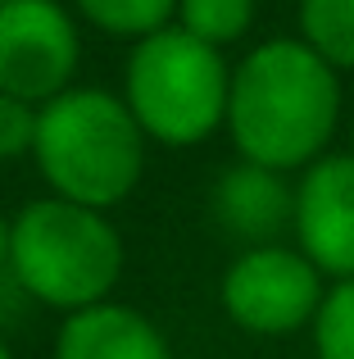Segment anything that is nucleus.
Masks as SVG:
<instances>
[{"instance_id":"nucleus-1","label":"nucleus","mask_w":354,"mask_h":359,"mask_svg":"<svg viewBox=\"0 0 354 359\" xmlns=\"http://www.w3.org/2000/svg\"><path fill=\"white\" fill-rule=\"evenodd\" d=\"M341 123V73L300 36L259 41L232 69L227 128L241 159L273 173L309 168L327 155Z\"/></svg>"},{"instance_id":"nucleus-2","label":"nucleus","mask_w":354,"mask_h":359,"mask_svg":"<svg viewBox=\"0 0 354 359\" xmlns=\"http://www.w3.org/2000/svg\"><path fill=\"white\" fill-rule=\"evenodd\" d=\"M32 159L50 196L87 210H114L146 173V132L123 96L100 87H69L36 109Z\"/></svg>"},{"instance_id":"nucleus-3","label":"nucleus","mask_w":354,"mask_h":359,"mask_svg":"<svg viewBox=\"0 0 354 359\" xmlns=\"http://www.w3.org/2000/svg\"><path fill=\"white\" fill-rule=\"evenodd\" d=\"M9 278L59 314L100 305L123 278V237L100 210L59 196L27 201L9 223Z\"/></svg>"},{"instance_id":"nucleus-4","label":"nucleus","mask_w":354,"mask_h":359,"mask_svg":"<svg viewBox=\"0 0 354 359\" xmlns=\"http://www.w3.org/2000/svg\"><path fill=\"white\" fill-rule=\"evenodd\" d=\"M232 69L222 50L195 41L177 23L132 41L123 64V105L146 141L191 150L209 141L227 118Z\"/></svg>"},{"instance_id":"nucleus-5","label":"nucleus","mask_w":354,"mask_h":359,"mask_svg":"<svg viewBox=\"0 0 354 359\" xmlns=\"http://www.w3.org/2000/svg\"><path fill=\"white\" fill-rule=\"evenodd\" d=\"M323 273L300 245H250L236 250L218 282L222 314L250 337H291L313 323L323 305Z\"/></svg>"},{"instance_id":"nucleus-6","label":"nucleus","mask_w":354,"mask_h":359,"mask_svg":"<svg viewBox=\"0 0 354 359\" xmlns=\"http://www.w3.org/2000/svg\"><path fill=\"white\" fill-rule=\"evenodd\" d=\"M82 69L78 18L59 0L0 5V91L27 105L64 96Z\"/></svg>"},{"instance_id":"nucleus-7","label":"nucleus","mask_w":354,"mask_h":359,"mask_svg":"<svg viewBox=\"0 0 354 359\" xmlns=\"http://www.w3.org/2000/svg\"><path fill=\"white\" fill-rule=\"evenodd\" d=\"M291 232L323 278H354V150L300 168Z\"/></svg>"},{"instance_id":"nucleus-8","label":"nucleus","mask_w":354,"mask_h":359,"mask_svg":"<svg viewBox=\"0 0 354 359\" xmlns=\"http://www.w3.org/2000/svg\"><path fill=\"white\" fill-rule=\"evenodd\" d=\"M209 214L222 237H232L241 250L273 245L295 219V187L286 182V173L236 159L209 187Z\"/></svg>"},{"instance_id":"nucleus-9","label":"nucleus","mask_w":354,"mask_h":359,"mask_svg":"<svg viewBox=\"0 0 354 359\" xmlns=\"http://www.w3.org/2000/svg\"><path fill=\"white\" fill-rule=\"evenodd\" d=\"M50 359H173V346L141 309L100 300L64 314Z\"/></svg>"},{"instance_id":"nucleus-10","label":"nucleus","mask_w":354,"mask_h":359,"mask_svg":"<svg viewBox=\"0 0 354 359\" xmlns=\"http://www.w3.org/2000/svg\"><path fill=\"white\" fill-rule=\"evenodd\" d=\"M300 41L337 73L354 69V0H300Z\"/></svg>"},{"instance_id":"nucleus-11","label":"nucleus","mask_w":354,"mask_h":359,"mask_svg":"<svg viewBox=\"0 0 354 359\" xmlns=\"http://www.w3.org/2000/svg\"><path fill=\"white\" fill-rule=\"evenodd\" d=\"M255 14H259V0H177L173 23L182 32H191L195 41L222 50V46L241 41L255 27Z\"/></svg>"},{"instance_id":"nucleus-12","label":"nucleus","mask_w":354,"mask_h":359,"mask_svg":"<svg viewBox=\"0 0 354 359\" xmlns=\"http://www.w3.org/2000/svg\"><path fill=\"white\" fill-rule=\"evenodd\" d=\"M73 9L100 32L123 36V41H141V36L173 23L177 0H73Z\"/></svg>"},{"instance_id":"nucleus-13","label":"nucleus","mask_w":354,"mask_h":359,"mask_svg":"<svg viewBox=\"0 0 354 359\" xmlns=\"http://www.w3.org/2000/svg\"><path fill=\"white\" fill-rule=\"evenodd\" d=\"M309 327L318 359H354V278H337L323 291V305Z\"/></svg>"},{"instance_id":"nucleus-14","label":"nucleus","mask_w":354,"mask_h":359,"mask_svg":"<svg viewBox=\"0 0 354 359\" xmlns=\"http://www.w3.org/2000/svg\"><path fill=\"white\" fill-rule=\"evenodd\" d=\"M36 109H41V105H27V100L5 96V91H0V159H23V155H32Z\"/></svg>"},{"instance_id":"nucleus-15","label":"nucleus","mask_w":354,"mask_h":359,"mask_svg":"<svg viewBox=\"0 0 354 359\" xmlns=\"http://www.w3.org/2000/svg\"><path fill=\"white\" fill-rule=\"evenodd\" d=\"M9 273V219L0 214V278Z\"/></svg>"},{"instance_id":"nucleus-16","label":"nucleus","mask_w":354,"mask_h":359,"mask_svg":"<svg viewBox=\"0 0 354 359\" xmlns=\"http://www.w3.org/2000/svg\"><path fill=\"white\" fill-rule=\"evenodd\" d=\"M0 359H14V355H9V346H5V341H0Z\"/></svg>"},{"instance_id":"nucleus-17","label":"nucleus","mask_w":354,"mask_h":359,"mask_svg":"<svg viewBox=\"0 0 354 359\" xmlns=\"http://www.w3.org/2000/svg\"><path fill=\"white\" fill-rule=\"evenodd\" d=\"M350 137H354V114H350Z\"/></svg>"},{"instance_id":"nucleus-18","label":"nucleus","mask_w":354,"mask_h":359,"mask_svg":"<svg viewBox=\"0 0 354 359\" xmlns=\"http://www.w3.org/2000/svg\"><path fill=\"white\" fill-rule=\"evenodd\" d=\"M0 5H5V0H0Z\"/></svg>"}]
</instances>
